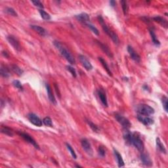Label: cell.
I'll list each match as a JSON object with an SVG mask.
<instances>
[{
	"mask_svg": "<svg viewBox=\"0 0 168 168\" xmlns=\"http://www.w3.org/2000/svg\"><path fill=\"white\" fill-rule=\"evenodd\" d=\"M98 21H99L100 25H101V27L102 28V30H104V32L108 35V36L110 37V38L112 39V40L114 41V43H116V45H118L120 43V40L118 37L117 34L114 33V32L112 31L110 28L108 27V26L106 25V23H104V21L103 18H102L101 15H99L97 17Z\"/></svg>",
	"mask_w": 168,
	"mask_h": 168,
	"instance_id": "3957f363",
	"label": "cell"
},
{
	"mask_svg": "<svg viewBox=\"0 0 168 168\" xmlns=\"http://www.w3.org/2000/svg\"><path fill=\"white\" fill-rule=\"evenodd\" d=\"M86 122H87V123L88 124V125L89 126V127H91V129L93 131L96 132V133H99V131H100L99 128V127H98V126L97 125H96V124H93L92 122L90 121V120H86Z\"/></svg>",
	"mask_w": 168,
	"mask_h": 168,
	"instance_id": "4316f807",
	"label": "cell"
},
{
	"mask_svg": "<svg viewBox=\"0 0 168 168\" xmlns=\"http://www.w3.org/2000/svg\"><path fill=\"white\" fill-rule=\"evenodd\" d=\"M152 19L154 21H156V23H158L160 24L161 26H162L163 28H165V29H167L168 27V23L166 19H165L163 17H160V16H156L152 18Z\"/></svg>",
	"mask_w": 168,
	"mask_h": 168,
	"instance_id": "e0dca14e",
	"label": "cell"
},
{
	"mask_svg": "<svg viewBox=\"0 0 168 168\" xmlns=\"http://www.w3.org/2000/svg\"><path fill=\"white\" fill-rule=\"evenodd\" d=\"M7 40L8 42L12 45V47L14 48L15 50H17V51H20L21 50V46L19 43V41L17 40V38H15L13 36H8L7 37Z\"/></svg>",
	"mask_w": 168,
	"mask_h": 168,
	"instance_id": "9c48e42d",
	"label": "cell"
},
{
	"mask_svg": "<svg viewBox=\"0 0 168 168\" xmlns=\"http://www.w3.org/2000/svg\"><path fill=\"white\" fill-rule=\"evenodd\" d=\"M86 26H87L89 28H90V30L91 31L93 32V34H95V35H97V36H99V30L97 28H96L94 25H93L92 24H91L90 23H89L88 24H86Z\"/></svg>",
	"mask_w": 168,
	"mask_h": 168,
	"instance_id": "f546056e",
	"label": "cell"
},
{
	"mask_svg": "<svg viewBox=\"0 0 168 168\" xmlns=\"http://www.w3.org/2000/svg\"><path fill=\"white\" fill-rule=\"evenodd\" d=\"M31 28H32L35 32H36L38 34H40L41 36H46L47 35V30L40 26L37 25H31Z\"/></svg>",
	"mask_w": 168,
	"mask_h": 168,
	"instance_id": "2e32d148",
	"label": "cell"
},
{
	"mask_svg": "<svg viewBox=\"0 0 168 168\" xmlns=\"http://www.w3.org/2000/svg\"><path fill=\"white\" fill-rule=\"evenodd\" d=\"M1 75L2 77L7 78L10 77L11 76V72L10 70L8 68L7 66H3V65H1Z\"/></svg>",
	"mask_w": 168,
	"mask_h": 168,
	"instance_id": "cb8c5ba5",
	"label": "cell"
},
{
	"mask_svg": "<svg viewBox=\"0 0 168 168\" xmlns=\"http://www.w3.org/2000/svg\"><path fill=\"white\" fill-rule=\"evenodd\" d=\"M137 112L139 115L150 116L154 114V109L148 104H139L137 107Z\"/></svg>",
	"mask_w": 168,
	"mask_h": 168,
	"instance_id": "277c9868",
	"label": "cell"
},
{
	"mask_svg": "<svg viewBox=\"0 0 168 168\" xmlns=\"http://www.w3.org/2000/svg\"><path fill=\"white\" fill-rule=\"evenodd\" d=\"M18 133L22 137V138L25 139V140L27 142H28V143L31 144V145H33L35 148H37V149H40V146H39L38 144L37 143V142L35 141L30 135H28V133H24V132H19Z\"/></svg>",
	"mask_w": 168,
	"mask_h": 168,
	"instance_id": "8992f818",
	"label": "cell"
},
{
	"mask_svg": "<svg viewBox=\"0 0 168 168\" xmlns=\"http://www.w3.org/2000/svg\"><path fill=\"white\" fill-rule=\"evenodd\" d=\"M5 11L7 13V14L11 15V16H13V17H17V16H18V15H17V12L15 11L13 9L11 8V7H7L5 9Z\"/></svg>",
	"mask_w": 168,
	"mask_h": 168,
	"instance_id": "836d02e7",
	"label": "cell"
},
{
	"mask_svg": "<svg viewBox=\"0 0 168 168\" xmlns=\"http://www.w3.org/2000/svg\"><path fill=\"white\" fill-rule=\"evenodd\" d=\"M116 4V3L115 1H113V0H112V1H110V5L112 6V7H115Z\"/></svg>",
	"mask_w": 168,
	"mask_h": 168,
	"instance_id": "60d3db41",
	"label": "cell"
},
{
	"mask_svg": "<svg viewBox=\"0 0 168 168\" xmlns=\"http://www.w3.org/2000/svg\"><path fill=\"white\" fill-rule=\"evenodd\" d=\"M121 4H122V9H123V12H124V14L125 16L127 15L128 13V10H129V6H128V4L127 3V1H121Z\"/></svg>",
	"mask_w": 168,
	"mask_h": 168,
	"instance_id": "f1b7e54d",
	"label": "cell"
},
{
	"mask_svg": "<svg viewBox=\"0 0 168 168\" xmlns=\"http://www.w3.org/2000/svg\"><path fill=\"white\" fill-rule=\"evenodd\" d=\"M75 17L78 21L80 22L81 23L84 24L85 25L86 24L90 23V17H89V15L86 13H82L81 14L76 15Z\"/></svg>",
	"mask_w": 168,
	"mask_h": 168,
	"instance_id": "7c38bea8",
	"label": "cell"
},
{
	"mask_svg": "<svg viewBox=\"0 0 168 168\" xmlns=\"http://www.w3.org/2000/svg\"><path fill=\"white\" fill-rule=\"evenodd\" d=\"M53 43H54V46L56 47V49H58V51H60L61 55H62L63 57H64L65 59H66L68 62L70 63V64H71L72 65L75 64L76 60H75V58H74L72 54L70 53V52L68 51L66 48H65L64 47H63L62 45L61 44L59 41H54Z\"/></svg>",
	"mask_w": 168,
	"mask_h": 168,
	"instance_id": "7a4b0ae2",
	"label": "cell"
},
{
	"mask_svg": "<svg viewBox=\"0 0 168 168\" xmlns=\"http://www.w3.org/2000/svg\"><path fill=\"white\" fill-rule=\"evenodd\" d=\"M149 32H150V36H151L152 42H153V43L155 45H156V46H159V45H160V41L158 40V38H157V36H156V34H155L154 28H150Z\"/></svg>",
	"mask_w": 168,
	"mask_h": 168,
	"instance_id": "44dd1931",
	"label": "cell"
},
{
	"mask_svg": "<svg viewBox=\"0 0 168 168\" xmlns=\"http://www.w3.org/2000/svg\"><path fill=\"white\" fill-rule=\"evenodd\" d=\"M2 54H3V55L4 56H5V58H9V54H8L7 52L5 51H2Z\"/></svg>",
	"mask_w": 168,
	"mask_h": 168,
	"instance_id": "ab89813d",
	"label": "cell"
},
{
	"mask_svg": "<svg viewBox=\"0 0 168 168\" xmlns=\"http://www.w3.org/2000/svg\"><path fill=\"white\" fill-rule=\"evenodd\" d=\"M98 154L102 158H103V157L105 156L106 155V151H105V149H104V148L103 147H102V146H100L98 148Z\"/></svg>",
	"mask_w": 168,
	"mask_h": 168,
	"instance_id": "8d00e7d4",
	"label": "cell"
},
{
	"mask_svg": "<svg viewBox=\"0 0 168 168\" xmlns=\"http://www.w3.org/2000/svg\"><path fill=\"white\" fill-rule=\"evenodd\" d=\"M97 41V44L99 45L100 47H101V49L103 51L104 53H105L106 54H107V56H108L110 58H112L113 57V55H112V53H111V51H110V49H109V48L106 46V45L103 44V43H102L101 41Z\"/></svg>",
	"mask_w": 168,
	"mask_h": 168,
	"instance_id": "ffe728a7",
	"label": "cell"
},
{
	"mask_svg": "<svg viewBox=\"0 0 168 168\" xmlns=\"http://www.w3.org/2000/svg\"><path fill=\"white\" fill-rule=\"evenodd\" d=\"M27 117L28 119L29 120V121L33 125L37 126V127H41V126H42L43 121H41V119L37 115L33 114V113H30V114H28Z\"/></svg>",
	"mask_w": 168,
	"mask_h": 168,
	"instance_id": "52a82bcc",
	"label": "cell"
},
{
	"mask_svg": "<svg viewBox=\"0 0 168 168\" xmlns=\"http://www.w3.org/2000/svg\"><path fill=\"white\" fill-rule=\"evenodd\" d=\"M32 3H33L35 6H36V7H40V8H41V9L43 8V4L41 3V1H38V0H36V1H32Z\"/></svg>",
	"mask_w": 168,
	"mask_h": 168,
	"instance_id": "74e56055",
	"label": "cell"
},
{
	"mask_svg": "<svg viewBox=\"0 0 168 168\" xmlns=\"http://www.w3.org/2000/svg\"><path fill=\"white\" fill-rule=\"evenodd\" d=\"M114 153L115 155L116 159L117 162H118V165L119 167H122L125 166V163H124V161L123 158L121 156V154L119 153V152L116 150V149H114Z\"/></svg>",
	"mask_w": 168,
	"mask_h": 168,
	"instance_id": "ac0fdd59",
	"label": "cell"
},
{
	"mask_svg": "<svg viewBox=\"0 0 168 168\" xmlns=\"http://www.w3.org/2000/svg\"><path fill=\"white\" fill-rule=\"evenodd\" d=\"M11 70L15 74H16L17 75L19 76H21L24 73V70L23 69H21L20 67H19L17 65L13 64L11 66Z\"/></svg>",
	"mask_w": 168,
	"mask_h": 168,
	"instance_id": "484cf974",
	"label": "cell"
},
{
	"mask_svg": "<svg viewBox=\"0 0 168 168\" xmlns=\"http://www.w3.org/2000/svg\"><path fill=\"white\" fill-rule=\"evenodd\" d=\"M127 51L129 54L131 58L133 60H135V62H140L141 56H139V54L135 51L133 48L131 46H130V45H128L127 46Z\"/></svg>",
	"mask_w": 168,
	"mask_h": 168,
	"instance_id": "4fadbf2b",
	"label": "cell"
},
{
	"mask_svg": "<svg viewBox=\"0 0 168 168\" xmlns=\"http://www.w3.org/2000/svg\"><path fill=\"white\" fill-rule=\"evenodd\" d=\"M115 118L116 119L118 122L120 124L125 130H128L129 129L131 126V124L130 123L129 120L127 118H126V117L123 116L119 114H116Z\"/></svg>",
	"mask_w": 168,
	"mask_h": 168,
	"instance_id": "5b68a950",
	"label": "cell"
},
{
	"mask_svg": "<svg viewBox=\"0 0 168 168\" xmlns=\"http://www.w3.org/2000/svg\"><path fill=\"white\" fill-rule=\"evenodd\" d=\"M141 160L142 161V163H143V164L146 165V166L150 167L152 165V161L151 160V159H150V156L147 154L143 153V152H141Z\"/></svg>",
	"mask_w": 168,
	"mask_h": 168,
	"instance_id": "5bb4252c",
	"label": "cell"
},
{
	"mask_svg": "<svg viewBox=\"0 0 168 168\" xmlns=\"http://www.w3.org/2000/svg\"><path fill=\"white\" fill-rule=\"evenodd\" d=\"M167 97H165V96H163L161 99V102H162L163 104V107L164 108V110H165V112H168V102H167Z\"/></svg>",
	"mask_w": 168,
	"mask_h": 168,
	"instance_id": "d6a6232c",
	"label": "cell"
},
{
	"mask_svg": "<svg viewBox=\"0 0 168 168\" xmlns=\"http://www.w3.org/2000/svg\"><path fill=\"white\" fill-rule=\"evenodd\" d=\"M1 132L2 133L5 134L6 135H8V136L12 137L13 136L14 131L11 128L7 127V126H2L1 127Z\"/></svg>",
	"mask_w": 168,
	"mask_h": 168,
	"instance_id": "7402d4cb",
	"label": "cell"
},
{
	"mask_svg": "<svg viewBox=\"0 0 168 168\" xmlns=\"http://www.w3.org/2000/svg\"><path fill=\"white\" fill-rule=\"evenodd\" d=\"M124 138L127 143L133 145L139 152H143L144 151L145 147H144L143 142L137 133H131L128 130H126L125 133L124 135Z\"/></svg>",
	"mask_w": 168,
	"mask_h": 168,
	"instance_id": "6da1fadb",
	"label": "cell"
},
{
	"mask_svg": "<svg viewBox=\"0 0 168 168\" xmlns=\"http://www.w3.org/2000/svg\"><path fill=\"white\" fill-rule=\"evenodd\" d=\"M39 13H40V14L41 15V18L43 19H44V20H47V21H49L51 19V16H50V15L47 13L46 11H45L43 9H40L39 10Z\"/></svg>",
	"mask_w": 168,
	"mask_h": 168,
	"instance_id": "83f0119b",
	"label": "cell"
},
{
	"mask_svg": "<svg viewBox=\"0 0 168 168\" xmlns=\"http://www.w3.org/2000/svg\"><path fill=\"white\" fill-rule=\"evenodd\" d=\"M156 146H157V148H158L159 151L161 152V153L166 154L167 150L166 149H165L164 145H163L162 143H161V141H160V139L159 138H156Z\"/></svg>",
	"mask_w": 168,
	"mask_h": 168,
	"instance_id": "d4e9b609",
	"label": "cell"
},
{
	"mask_svg": "<svg viewBox=\"0 0 168 168\" xmlns=\"http://www.w3.org/2000/svg\"><path fill=\"white\" fill-rule=\"evenodd\" d=\"M75 166L76 167H82V166H80V165H76Z\"/></svg>",
	"mask_w": 168,
	"mask_h": 168,
	"instance_id": "b9f144b4",
	"label": "cell"
},
{
	"mask_svg": "<svg viewBox=\"0 0 168 168\" xmlns=\"http://www.w3.org/2000/svg\"><path fill=\"white\" fill-rule=\"evenodd\" d=\"M54 88H55V91L56 93H57V96H58V97L60 98V91L59 89H58V88L57 86V85L56 84H54Z\"/></svg>",
	"mask_w": 168,
	"mask_h": 168,
	"instance_id": "f35d334b",
	"label": "cell"
},
{
	"mask_svg": "<svg viewBox=\"0 0 168 168\" xmlns=\"http://www.w3.org/2000/svg\"><path fill=\"white\" fill-rule=\"evenodd\" d=\"M98 95H99V97L100 100H101V102L102 104L106 107L108 106V101H107V98H106V95L105 94V93L102 90H98L97 91Z\"/></svg>",
	"mask_w": 168,
	"mask_h": 168,
	"instance_id": "d6986e66",
	"label": "cell"
},
{
	"mask_svg": "<svg viewBox=\"0 0 168 168\" xmlns=\"http://www.w3.org/2000/svg\"><path fill=\"white\" fill-rule=\"evenodd\" d=\"M43 123L44 124V125L46 126H49V127H53V122H52V120L49 117H45L43 120Z\"/></svg>",
	"mask_w": 168,
	"mask_h": 168,
	"instance_id": "1f68e13d",
	"label": "cell"
},
{
	"mask_svg": "<svg viewBox=\"0 0 168 168\" xmlns=\"http://www.w3.org/2000/svg\"><path fill=\"white\" fill-rule=\"evenodd\" d=\"M66 68L67 70L69 72L72 74V76L74 78H76V77H77V74H76V70L74 69L72 66H69V65H68V66H66Z\"/></svg>",
	"mask_w": 168,
	"mask_h": 168,
	"instance_id": "e575fe53",
	"label": "cell"
},
{
	"mask_svg": "<svg viewBox=\"0 0 168 168\" xmlns=\"http://www.w3.org/2000/svg\"><path fill=\"white\" fill-rule=\"evenodd\" d=\"M98 59H99V60L100 61V62L101 63V64L102 65V66L104 67V70H105L106 72H107V73H108V75L110 76H112V72H111L110 68H109L108 64L106 62V60H104L103 58H102V57H99V58H98Z\"/></svg>",
	"mask_w": 168,
	"mask_h": 168,
	"instance_id": "603a6c76",
	"label": "cell"
},
{
	"mask_svg": "<svg viewBox=\"0 0 168 168\" xmlns=\"http://www.w3.org/2000/svg\"><path fill=\"white\" fill-rule=\"evenodd\" d=\"M81 145H82V147L83 148L89 156H92L93 154V151L92 149V147H91V145L90 143H89V141L87 139H82L81 140Z\"/></svg>",
	"mask_w": 168,
	"mask_h": 168,
	"instance_id": "ba28073f",
	"label": "cell"
},
{
	"mask_svg": "<svg viewBox=\"0 0 168 168\" xmlns=\"http://www.w3.org/2000/svg\"><path fill=\"white\" fill-rule=\"evenodd\" d=\"M45 88H46V90H47V95H48V97H49V101H51V103H53V104H55V105H56V101L55 97H54L53 92H52L51 88L50 87V86L48 84H45Z\"/></svg>",
	"mask_w": 168,
	"mask_h": 168,
	"instance_id": "9a60e30c",
	"label": "cell"
},
{
	"mask_svg": "<svg viewBox=\"0 0 168 168\" xmlns=\"http://www.w3.org/2000/svg\"><path fill=\"white\" fill-rule=\"evenodd\" d=\"M66 146L67 149L68 150V151H69L70 152V154H71L73 158H74V159H76V158H77V156H76V152H75V151H74V149L72 148V147H71V145H70V144H68V143H66Z\"/></svg>",
	"mask_w": 168,
	"mask_h": 168,
	"instance_id": "d590c367",
	"label": "cell"
},
{
	"mask_svg": "<svg viewBox=\"0 0 168 168\" xmlns=\"http://www.w3.org/2000/svg\"><path fill=\"white\" fill-rule=\"evenodd\" d=\"M13 86L15 87V88L18 89L19 90H20L21 91H23L24 90L23 86V85H22L21 83L20 82V81L14 80L13 82Z\"/></svg>",
	"mask_w": 168,
	"mask_h": 168,
	"instance_id": "4dcf8cb0",
	"label": "cell"
},
{
	"mask_svg": "<svg viewBox=\"0 0 168 168\" xmlns=\"http://www.w3.org/2000/svg\"><path fill=\"white\" fill-rule=\"evenodd\" d=\"M137 119L138 120L146 126H148L154 124V120L149 116H145L142 115H137Z\"/></svg>",
	"mask_w": 168,
	"mask_h": 168,
	"instance_id": "30bf717a",
	"label": "cell"
},
{
	"mask_svg": "<svg viewBox=\"0 0 168 168\" xmlns=\"http://www.w3.org/2000/svg\"><path fill=\"white\" fill-rule=\"evenodd\" d=\"M79 59H80V62L82 63V66H84L85 68L87 70L90 71L93 69L92 64H91V62H89V60L84 55H82V54H80V55H79Z\"/></svg>",
	"mask_w": 168,
	"mask_h": 168,
	"instance_id": "8fae6325",
	"label": "cell"
}]
</instances>
